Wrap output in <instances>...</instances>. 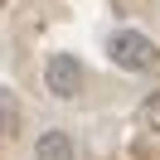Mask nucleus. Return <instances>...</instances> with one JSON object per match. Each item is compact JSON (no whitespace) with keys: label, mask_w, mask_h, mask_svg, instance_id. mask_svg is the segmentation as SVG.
Listing matches in <instances>:
<instances>
[{"label":"nucleus","mask_w":160,"mask_h":160,"mask_svg":"<svg viewBox=\"0 0 160 160\" xmlns=\"http://www.w3.org/2000/svg\"><path fill=\"white\" fill-rule=\"evenodd\" d=\"M0 5H5V0H0Z\"/></svg>","instance_id":"423d86ee"},{"label":"nucleus","mask_w":160,"mask_h":160,"mask_svg":"<svg viewBox=\"0 0 160 160\" xmlns=\"http://www.w3.org/2000/svg\"><path fill=\"white\" fill-rule=\"evenodd\" d=\"M34 160H78V141H73V131H63V126L39 131V141H34Z\"/></svg>","instance_id":"7ed1b4c3"},{"label":"nucleus","mask_w":160,"mask_h":160,"mask_svg":"<svg viewBox=\"0 0 160 160\" xmlns=\"http://www.w3.org/2000/svg\"><path fill=\"white\" fill-rule=\"evenodd\" d=\"M136 131H141V136H155V141H160V92H150V97L136 107Z\"/></svg>","instance_id":"39448f33"},{"label":"nucleus","mask_w":160,"mask_h":160,"mask_svg":"<svg viewBox=\"0 0 160 160\" xmlns=\"http://www.w3.org/2000/svg\"><path fill=\"white\" fill-rule=\"evenodd\" d=\"M20 121H24V107H20V97H15L10 88H0V141H10L15 131H20Z\"/></svg>","instance_id":"20e7f679"},{"label":"nucleus","mask_w":160,"mask_h":160,"mask_svg":"<svg viewBox=\"0 0 160 160\" xmlns=\"http://www.w3.org/2000/svg\"><path fill=\"white\" fill-rule=\"evenodd\" d=\"M44 88H49V97L73 102L82 88H88V68H82V58H78V53H49V63H44Z\"/></svg>","instance_id":"f03ea898"},{"label":"nucleus","mask_w":160,"mask_h":160,"mask_svg":"<svg viewBox=\"0 0 160 160\" xmlns=\"http://www.w3.org/2000/svg\"><path fill=\"white\" fill-rule=\"evenodd\" d=\"M107 58L121 73H150V68H160V44L141 29H112L107 34Z\"/></svg>","instance_id":"f257e3e1"}]
</instances>
